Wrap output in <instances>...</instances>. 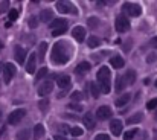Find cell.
I'll list each match as a JSON object with an SVG mask.
<instances>
[{
    "label": "cell",
    "instance_id": "cell-1",
    "mask_svg": "<svg viewBox=\"0 0 157 140\" xmlns=\"http://www.w3.org/2000/svg\"><path fill=\"white\" fill-rule=\"evenodd\" d=\"M70 56H72L70 44H67L66 41H58V43H56V44L52 47L51 58H52V62H53V64L63 66V64L69 62Z\"/></svg>",
    "mask_w": 157,
    "mask_h": 140
},
{
    "label": "cell",
    "instance_id": "cell-2",
    "mask_svg": "<svg viewBox=\"0 0 157 140\" xmlns=\"http://www.w3.org/2000/svg\"><path fill=\"white\" fill-rule=\"evenodd\" d=\"M98 81L101 84V90L104 92L105 94L110 93V81H111V73L108 70V67H101L98 70Z\"/></svg>",
    "mask_w": 157,
    "mask_h": 140
},
{
    "label": "cell",
    "instance_id": "cell-3",
    "mask_svg": "<svg viewBox=\"0 0 157 140\" xmlns=\"http://www.w3.org/2000/svg\"><path fill=\"white\" fill-rule=\"evenodd\" d=\"M114 28L117 32H127L130 29V20L125 15H117L114 20Z\"/></svg>",
    "mask_w": 157,
    "mask_h": 140
},
{
    "label": "cell",
    "instance_id": "cell-4",
    "mask_svg": "<svg viewBox=\"0 0 157 140\" xmlns=\"http://www.w3.org/2000/svg\"><path fill=\"white\" fill-rule=\"evenodd\" d=\"M25 116H26V110H25V108L14 110V111L8 116V123H11V125H17Z\"/></svg>",
    "mask_w": 157,
    "mask_h": 140
},
{
    "label": "cell",
    "instance_id": "cell-5",
    "mask_svg": "<svg viewBox=\"0 0 157 140\" xmlns=\"http://www.w3.org/2000/svg\"><path fill=\"white\" fill-rule=\"evenodd\" d=\"M56 9L61 12V14H78V11H76V8L72 5V3H69V2H56Z\"/></svg>",
    "mask_w": 157,
    "mask_h": 140
},
{
    "label": "cell",
    "instance_id": "cell-6",
    "mask_svg": "<svg viewBox=\"0 0 157 140\" xmlns=\"http://www.w3.org/2000/svg\"><path fill=\"white\" fill-rule=\"evenodd\" d=\"M124 11L125 12H128L131 17H139L140 14H142V8L139 6V5H136V3H124Z\"/></svg>",
    "mask_w": 157,
    "mask_h": 140
},
{
    "label": "cell",
    "instance_id": "cell-7",
    "mask_svg": "<svg viewBox=\"0 0 157 140\" xmlns=\"http://www.w3.org/2000/svg\"><path fill=\"white\" fill-rule=\"evenodd\" d=\"M3 73H5V82L9 84V82L12 81L14 75H15V66L11 64V62H8V64L3 67Z\"/></svg>",
    "mask_w": 157,
    "mask_h": 140
},
{
    "label": "cell",
    "instance_id": "cell-8",
    "mask_svg": "<svg viewBox=\"0 0 157 140\" xmlns=\"http://www.w3.org/2000/svg\"><path fill=\"white\" fill-rule=\"evenodd\" d=\"M111 108L110 107H107V105H102V107H99L98 108V111H96V117L99 119V120H105V119H110L111 117Z\"/></svg>",
    "mask_w": 157,
    "mask_h": 140
},
{
    "label": "cell",
    "instance_id": "cell-9",
    "mask_svg": "<svg viewBox=\"0 0 157 140\" xmlns=\"http://www.w3.org/2000/svg\"><path fill=\"white\" fill-rule=\"evenodd\" d=\"M122 128H124V125H122V122L119 120V119H114V120H111V123H110V131H111V134L113 136H121L122 134Z\"/></svg>",
    "mask_w": 157,
    "mask_h": 140
},
{
    "label": "cell",
    "instance_id": "cell-10",
    "mask_svg": "<svg viewBox=\"0 0 157 140\" xmlns=\"http://www.w3.org/2000/svg\"><path fill=\"white\" fill-rule=\"evenodd\" d=\"M72 35H73V38L76 40V41H84L86 40V29L82 28V26H75L73 29H72Z\"/></svg>",
    "mask_w": 157,
    "mask_h": 140
},
{
    "label": "cell",
    "instance_id": "cell-11",
    "mask_svg": "<svg viewBox=\"0 0 157 140\" xmlns=\"http://www.w3.org/2000/svg\"><path fill=\"white\" fill-rule=\"evenodd\" d=\"M52 90H53V82L46 81V82H43V84L38 87V94H40L41 97H44V96H48V94L51 93Z\"/></svg>",
    "mask_w": 157,
    "mask_h": 140
},
{
    "label": "cell",
    "instance_id": "cell-12",
    "mask_svg": "<svg viewBox=\"0 0 157 140\" xmlns=\"http://www.w3.org/2000/svg\"><path fill=\"white\" fill-rule=\"evenodd\" d=\"M14 58H15L17 62L23 64L25 62V58H26V49H23V47H20V46H15V49H14Z\"/></svg>",
    "mask_w": 157,
    "mask_h": 140
},
{
    "label": "cell",
    "instance_id": "cell-13",
    "mask_svg": "<svg viewBox=\"0 0 157 140\" xmlns=\"http://www.w3.org/2000/svg\"><path fill=\"white\" fill-rule=\"evenodd\" d=\"M35 66H37V56L32 53V55L29 56L28 62H26V72H28V73H34V72H35Z\"/></svg>",
    "mask_w": 157,
    "mask_h": 140
},
{
    "label": "cell",
    "instance_id": "cell-14",
    "mask_svg": "<svg viewBox=\"0 0 157 140\" xmlns=\"http://www.w3.org/2000/svg\"><path fill=\"white\" fill-rule=\"evenodd\" d=\"M90 69H92L90 62H87V61H82V62H79V64L76 66V69H75V73H76V75H81V73H87V72H89Z\"/></svg>",
    "mask_w": 157,
    "mask_h": 140
},
{
    "label": "cell",
    "instance_id": "cell-15",
    "mask_svg": "<svg viewBox=\"0 0 157 140\" xmlns=\"http://www.w3.org/2000/svg\"><path fill=\"white\" fill-rule=\"evenodd\" d=\"M122 79H124L125 85L134 84V82H136V72H134V70H128V72L125 73V76H122Z\"/></svg>",
    "mask_w": 157,
    "mask_h": 140
},
{
    "label": "cell",
    "instance_id": "cell-16",
    "mask_svg": "<svg viewBox=\"0 0 157 140\" xmlns=\"http://www.w3.org/2000/svg\"><path fill=\"white\" fill-rule=\"evenodd\" d=\"M82 122H84V125L89 128V130H93L95 128V120H93V114L92 113H86L84 114V117H82Z\"/></svg>",
    "mask_w": 157,
    "mask_h": 140
},
{
    "label": "cell",
    "instance_id": "cell-17",
    "mask_svg": "<svg viewBox=\"0 0 157 140\" xmlns=\"http://www.w3.org/2000/svg\"><path fill=\"white\" fill-rule=\"evenodd\" d=\"M48 52V43H40L38 46V52H37V61L43 62L44 61V55Z\"/></svg>",
    "mask_w": 157,
    "mask_h": 140
},
{
    "label": "cell",
    "instance_id": "cell-18",
    "mask_svg": "<svg viewBox=\"0 0 157 140\" xmlns=\"http://www.w3.org/2000/svg\"><path fill=\"white\" fill-rule=\"evenodd\" d=\"M43 136H44V127H43L41 123H37V125L34 127V134H32V137H34V140H40Z\"/></svg>",
    "mask_w": 157,
    "mask_h": 140
},
{
    "label": "cell",
    "instance_id": "cell-19",
    "mask_svg": "<svg viewBox=\"0 0 157 140\" xmlns=\"http://www.w3.org/2000/svg\"><path fill=\"white\" fill-rule=\"evenodd\" d=\"M130 99H131V94H128V93H125V94H121L117 99H116V107H125L128 102H130Z\"/></svg>",
    "mask_w": 157,
    "mask_h": 140
},
{
    "label": "cell",
    "instance_id": "cell-20",
    "mask_svg": "<svg viewBox=\"0 0 157 140\" xmlns=\"http://www.w3.org/2000/svg\"><path fill=\"white\" fill-rule=\"evenodd\" d=\"M110 62H111V66H113L114 69H122L124 64H125L124 58H121L119 55H114L113 58H110Z\"/></svg>",
    "mask_w": 157,
    "mask_h": 140
},
{
    "label": "cell",
    "instance_id": "cell-21",
    "mask_svg": "<svg viewBox=\"0 0 157 140\" xmlns=\"http://www.w3.org/2000/svg\"><path fill=\"white\" fill-rule=\"evenodd\" d=\"M56 84H58V87H61V89H69L70 87V78L67 76V75H64V76H59L58 79H56Z\"/></svg>",
    "mask_w": 157,
    "mask_h": 140
},
{
    "label": "cell",
    "instance_id": "cell-22",
    "mask_svg": "<svg viewBox=\"0 0 157 140\" xmlns=\"http://www.w3.org/2000/svg\"><path fill=\"white\" fill-rule=\"evenodd\" d=\"M51 29H59V28H67V23H66V20L64 18H56V20H52L51 21Z\"/></svg>",
    "mask_w": 157,
    "mask_h": 140
},
{
    "label": "cell",
    "instance_id": "cell-23",
    "mask_svg": "<svg viewBox=\"0 0 157 140\" xmlns=\"http://www.w3.org/2000/svg\"><path fill=\"white\" fill-rule=\"evenodd\" d=\"M41 21H52L53 20V11L52 9H43L40 14Z\"/></svg>",
    "mask_w": 157,
    "mask_h": 140
},
{
    "label": "cell",
    "instance_id": "cell-24",
    "mask_svg": "<svg viewBox=\"0 0 157 140\" xmlns=\"http://www.w3.org/2000/svg\"><path fill=\"white\" fill-rule=\"evenodd\" d=\"M142 119H144V114H142V113H136V114H133V116H130V117L127 119V123H128V125H136V123H139Z\"/></svg>",
    "mask_w": 157,
    "mask_h": 140
},
{
    "label": "cell",
    "instance_id": "cell-25",
    "mask_svg": "<svg viewBox=\"0 0 157 140\" xmlns=\"http://www.w3.org/2000/svg\"><path fill=\"white\" fill-rule=\"evenodd\" d=\"M17 140H29L31 137V130H21V131H18L17 133Z\"/></svg>",
    "mask_w": 157,
    "mask_h": 140
},
{
    "label": "cell",
    "instance_id": "cell-26",
    "mask_svg": "<svg viewBox=\"0 0 157 140\" xmlns=\"http://www.w3.org/2000/svg\"><path fill=\"white\" fill-rule=\"evenodd\" d=\"M99 44H101V40H99L98 37H90V38L87 40V46L90 47V49H96Z\"/></svg>",
    "mask_w": 157,
    "mask_h": 140
},
{
    "label": "cell",
    "instance_id": "cell-27",
    "mask_svg": "<svg viewBox=\"0 0 157 140\" xmlns=\"http://www.w3.org/2000/svg\"><path fill=\"white\" fill-rule=\"evenodd\" d=\"M90 92H92V94H93L95 99H98L99 94H101V90H99V87H98L96 82H92V84H90Z\"/></svg>",
    "mask_w": 157,
    "mask_h": 140
},
{
    "label": "cell",
    "instance_id": "cell-28",
    "mask_svg": "<svg viewBox=\"0 0 157 140\" xmlns=\"http://www.w3.org/2000/svg\"><path fill=\"white\" fill-rule=\"evenodd\" d=\"M46 75H48V69H46V67H41V69L37 72V75H35V81H37V82H38V81H41Z\"/></svg>",
    "mask_w": 157,
    "mask_h": 140
},
{
    "label": "cell",
    "instance_id": "cell-29",
    "mask_svg": "<svg viewBox=\"0 0 157 140\" xmlns=\"http://www.w3.org/2000/svg\"><path fill=\"white\" fill-rule=\"evenodd\" d=\"M124 87H125V82H124L122 76H117V78H116V93H117V92H122Z\"/></svg>",
    "mask_w": 157,
    "mask_h": 140
},
{
    "label": "cell",
    "instance_id": "cell-30",
    "mask_svg": "<svg viewBox=\"0 0 157 140\" xmlns=\"http://www.w3.org/2000/svg\"><path fill=\"white\" fill-rule=\"evenodd\" d=\"M137 131H139L137 128H133V130L127 131V133L124 134V140H131L133 137H134V136H136V134H137Z\"/></svg>",
    "mask_w": 157,
    "mask_h": 140
},
{
    "label": "cell",
    "instance_id": "cell-31",
    "mask_svg": "<svg viewBox=\"0 0 157 140\" xmlns=\"http://www.w3.org/2000/svg\"><path fill=\"white\" fill-rule=\"evenodd\" d=\"M17 17H18V11H17V9H11V11H9V23H11V21H15Z\"/></svg>",
    "mask_w": 157,
    "mask_h": 140
},
{
    "label": "cell",
    "instance_id": "cell-32",
    "mask_svg": "<svg viewBox=\"0 0 157 140\" xmlns=\"http://www.w3.org/2000/svg\"><path fill=\"white\" fill-rule=\"evenodd\" d=\"M28 25H29L31 29H35V28L38 26V20H37V17H31L29 21H28Z\"/></svg>",
    "mask_w": 157,
    "mask_h": 140
},
{
    "label": "cell",
    "instance_id": "cell-33",
    "mask_svg": "<svg viewBox=\"0 0 157 140\" xmlns=\"http://www.w3.org/2000/svg\"><path fill=\"white\" fill-rule=\"evenodd\" d=\"M70 133H72V136H75V137H79V136H82V130H81L79 127H75V128H72V130H70Z\"/></svg>",
    "mask_w": 157,
    "mask_h": 140
},
{
    "label": "cell",
    "instance_id": "cell-34",
    "mask_svg": "<svg viewBox=\"0 0 157 140\" xmlns=\"http://www.w3.org/2000/svg\"><path fill=\"white\" fill-rule=\"evenodd\" d=\"M9 9V2H0V14H5Z\"/></svg>",
    "mask_w": 157,
    "mask_h": 140
},
{
    "label": "cell",
    "instance_id": "cell-35",
    "mask_svg": "<svg viewBox=\"0 0 157 140\" xmlns=\"http://www.w3.org/2000/svg\"><path fill=\"white\" fill-rule=\"evenodd\" d=\"M48 105H49V100H48V99H41V100L38 102V107H40L41 111H44V110L48 108Z\"/></svg>",
    "mask_w": 157,
    "mask_h": 140
},
{
    "label": "cell",
    "instance_id": "cell-36",
    "mask_svg": "<svg viewBox=\"0 0 157 140\" xmlns=\"http://www.w3.org/2000/svg\"><path fill=\"white\" fill-rule=\"evenodd\" d=\"M147 108H148V110H154V108H157V97L151 99V100L147 104Z\"/></svg>",
    "mask_w": 157,
    "mask_h": 140
},
{
    "label": "cell",
    "instance_id": "cell-37",
    "mask_svg": "<svg viewBox=\"0 0 157 140\" xmlns=\"http://www.w3.org/2000/svg\"><path fill=\"white\" fill-rule=\"evenodd\" d=\"M67 28H59V29H53L52 31V37H58V35H63L66 32Z\"/></svg>",
    "mask_w": 157,
    "mask_h": 140
},
{
    "label": "cell",
    "instance_id": "cell-38",
    "mask_svg": "<svg viewBox=\"0 0 157 140\" xmlns=\"http://www.w3.org/2000/svg\"><path fill=\"white\" fill-rule=\"evenodd\" d=\"M87 23H89L90 28H96V26H98V18H96V17H90Z\"/></svg>",
    "mask_w": 157,
    "mask_h": 140
},
{
    "label": "cell",
    "instance_id": "cell-39",
    "mask_svg": "<svg viewBox=\"0 0 157 140\" xmlns=\"http://www.w3.org/2000/svg\"><path fill=\"white\" fill-rule=\"evenodd\" d=\"M81 97H82V94L79 93V92H73L72 93V99L73 100H81Z\"/></svg>",
    "mask_w": 157,
    "mask_h": 140
},
{
    "label": "cell",
    "instance_id": "cell-40",
    "mask_svg": "<svg viewBox=\"0 0 157 140\" xmlns=\"http://www.w3.org/2000/svg\"><path fill=\"white\" fill-rule=\"evenodd\" d=\"M93 140H110V137H108L107 134H98Z\"/></svg>",
    "mask_w": 157,
    "mask_h": 140
},
{
    "label": "cell",
    "instance_id": "cell-41",
    "mask_svg": "<svg viewBox=\"0 0 157 140\" xmlns=\"http://www.w3.org/2000/svg\"><path fill=\"white\" fill-rule=\"evenodd\" d=\"M154 59H156V53H150V55L147 56V62H150V64H151Z\"/></svg>",
    "mask_w": 157,
    "mask_h": 140
},
{
    "label": "cell",
    "instance_id": "cell-42",
    "mask_svg": "<svg viewBox=\"0 0 157 140\" xmlns=\"http://www.w3.org/2000/svg\"><path fill=\"white\" fill-rule=\"evenodd\" d=\"M69 107H70L72 110H75V111H81V110H82V107H79V105H76V104H70Z\"/></svg>",
    "mask_w": 157,
    "mask_h": 140
},
{
    "label": "cell",
    "instance_id": "cell-43",
    "mask_svg": "<svg viewBox=\"0 0 157 140\" xmlns=\"http://www.w3.org/2000/svg\"><path fill=\"white\" fill-rule=\"evenodd\" d=\"M58 128H59L63 133H69V127H67V125H58Z\"/></svg>",
    "mask_w": 157,
    "mask_h": 140
},
{
    "label": "cell",
    "instance_id": "cell-44",
    "mask_svg": "<svg viewBox=\"0 0 157 140\" xmlns=\"http://www.w3.org/2000/svg\"><path fill=\"white\" fill-rule=\"evenodd\" d=\"M151 46H154V47H157V35L151 40Z\"/></svg>",
    "mask_w": 157,
    "mask_h": 140
},
{
    "label": "cell",
    "instance_id": "cell-45",
    "mask_svg": "<svg viewBox=\"0 0 157 140\" xmlns=\"http://www.w3.org/2000/svg\"><path fill=\"white\" fill-rule=\"evenodd\" d=\"M53 140H66V139H64L63 136H56V134H55V136H53Z\"/></svg>",
    "mask_w": 157,
    "mask_h": 140
},
{
    "label": "cell",
    "instance_id": "cell-46",
    "mask_svg": "<svg viewBox=\"0 0 157 140\" xmlns=\"http://www.w3.org/2000/svg\"><path fill=\"white\" fill-rule=\"evenodd\" d=\"M154 119H156V120H157V110H156V116H154Z\"/></svg>",
    "mask_w": 157,
    "mask_h": 140
},
{
    "label": "cell",
    "instance_id": "cell-47",
    "mask_svg": "<svg viewBox=\"0 0 157 140\" xmlns=\"http://www.w3.org/2000/svg\"><path fill=\"white\" fill-rule=\"evenodd\" d=\"M2 69H3V66H2V64H0V72H2Z\"/></svg>",
    "mask_w": 157,
    "mask_h": 140
},
{
    "label": "cell",
    "instance_id": "cell-48",
    "mask_svg": "<svg viewBox=\"0 0 157 140\" xmlns=\"http://www.w3.org/2000/svg\"><path fill=\"white\" fill-rule=\"evenodd\" d=\"M0 119H2V110H0Z\"/></svg>",
    "mask_w": 157,
    "mask_h": 140
},
{
    "label": "cell",
    "instance_id": "cell-49",
    "mask_svg": "<svg viewBox=\"0 0 157 140\" xmlns=\"http://www.w3.org/2000/svg\"><path fill=\"white\" fill-rule=\"evenodd\" d=\"M156 87H157V79H156Z\"/></svg>",
    "mask_w": 157,
    "mask_h": 140
},
{
    "label": "cell",
    "instance_id": "cell-50",
    "mask_svg": "<svg viewBox=\"0 0 157 140\" xmlns=\"http://www.w3.org/2000/svg\"><path fill=\"white\" fill-rule=\"evenodd\" d=\"M0 49H2V43H0Z\"/></svg>",
    "mask_w": 157,
    "mask_h": 140
}]
</instances>
